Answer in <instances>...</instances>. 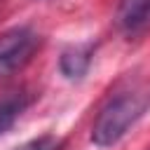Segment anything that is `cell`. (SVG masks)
Returning a JSON list of instances; mask_svg holds the SVG:
<instances>
[{
  "label": "cell",
  "instance_id": "277c9868",
  "mask_svg": "<svg viewBox=\"0 0 150 150\" xmlns=\"http://www.w3.org/2000/svg\"><path fill=\"white\" fill-rule=\"evenodd\" d=\"M91 56H94V42H84V45H75L68 47L61 59H59V70L66 80H82L91 66Z\"/></svg>",
  "mask_w": 150,
  "mask_h": 150
},
{
  "label": "cell",
  "instance_id": "7a4b0ae2",
  "mask_svg": "<svg viewBox=\"0 0 150 150\" xmlns=\"http://www.w3.org/2000/svg\"><path fill=\"white\" fill-rule=\"evenodd\" d=\"M40 45V35L30 26H14L0 35V75L23 66Z\"/></svg>",
  "mask_w": 150,
  "mask_h": 150
},
{
  "label": "cell",
  "instance_id": "6da1fadb",
  "mask_svg": "<svg viewBox=\"0 0 150 150\" xmlns=\"http://www.w3.org/2000/svg\"><path fill=\"white\" fill-rule=\"evenodd\" d=\"M148 108H150V87L120 91L98 110L91 127V143L98 148H110L120 143Z\"/></svg>",
  "mask_w": 150,
  "mask_h": 150
},
{
  "label": "cell",
  "instance_id": "8992f818",
  "mask_svg": "<svg viewBox=\"0 0 150 150\" xmlns=\"http://www.w3.org/2000/svg\"><path fill=\"white\" fill-rule=\"evenodd\" d=\"M14 150H63V141L56 138L54 134H42L38 138H30V141L16 145Z\"/></svg>",
  "mask_w": 150,
  "mask_h": 150
},
{
  "label": "cell",
  "instance_id": "3957f363",
  "mask_svg": "<svg viewBox=\"0 0 150 150\" xmlns=\"http://www.w3.org/2000/svg\"><path fill=\"white\" fill-rule=\"evenodd\" d=\"M148 21H150V0H120L115 12V26L122 33L134 35L141 28H145Z\"/></svg>",
  "mask_w": 150,
  "mask_h": 150
},
{
  "label": "cell",
  "instance_id": "5b68a950",
  "mask_svg": "<svg viewBox=\"0 0 150 150\" xmlns=\"http://www.w3.org/2000/svg\"><path fill=\"white\" fill-rule=\"evenodd\" d=\"M33 101H35V94L28 89H16L0 96V136L14 127V122L30 108Z\"/></svg>",
  "mask_w": 150,
  "mask_h": 150
}]
</instances>
